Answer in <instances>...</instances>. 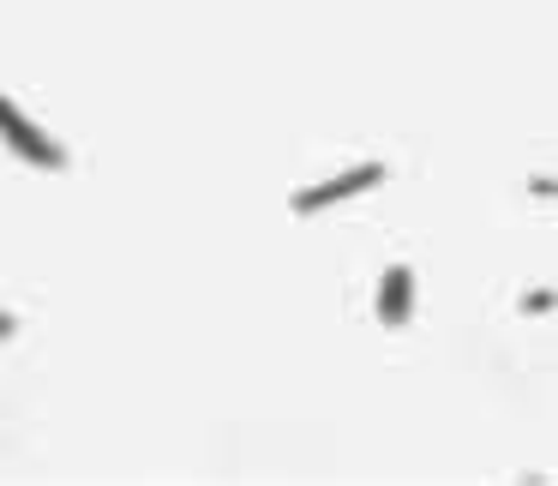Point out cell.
<instances>
[{"mask_svg": "<svg viewBox=\"0 0 558 486\" xmlns=\"http://www.w3.org/2000/svg\"><path fill=\"white\" fill-rule=\"evenodd\" d=\"M373 186H385V162H354V169L330 174V181H318V186H301V193L289 198V210L294 217H318V210L342 205V198H361V193H373Z\"/></svg>", "mask_w": 558, "mask_h": 486, "instance_id": "cell-1", "label": "cell"}, {"mask_svg": "<svg viewBox=\"0 0 558 486\" xmlns=\"http://www.w3.org/2000/svg\"><path fill=\"white\" fill-rule=\"evenodd\" d=\"M0 138H7V150H19V162H31V169H66V150L54 145L31 114H19L7 97H0Z\"/></svg>", "mask_w": 558, "mask_h": 486, "instance_id": "cell-2", "label": "cell"}, {"mask_svg": "<svg viewBox=\"0 0 558 486\" xmlns=\"http://www.w3.org/2000/svg\"><path fill=\"white\" fill-rule=\"evenodd\" d=\"M414 318V270L409 265H390L378 277V325L385 330H402Z\"/></svg>", "mask_w": 558, "mask_h": 486, "instance_id": "cell-3", "label": "cell"}, {"mask_svg": "<svg viewBox=\"0 0 558 486\" xmlns=\"http://www.w3.org/2000/svg\"><path fill=\"white\" fill-rule=\"evenodd\" d=\"M522 313H553V289H529L522 294Z\"/></svg>", "mask_w": 558, "mask_h": 486, "instance_id": "cell-4", "label": "cell"}, {"mask_svg": "<svg viewBox=\"0 0 558 486\" xmlns=\"http://www.w3.org/2000/svg\"><path fill=\"white\" fill-rule=\"evenodd\" d=\"M13 330H19V318H13V313H0V342L13 337Z\"/></svg>", "mask_w": 558, "mask_h": 486, "instance_id": "cell-5", "label": "cell"}]
</instances>
